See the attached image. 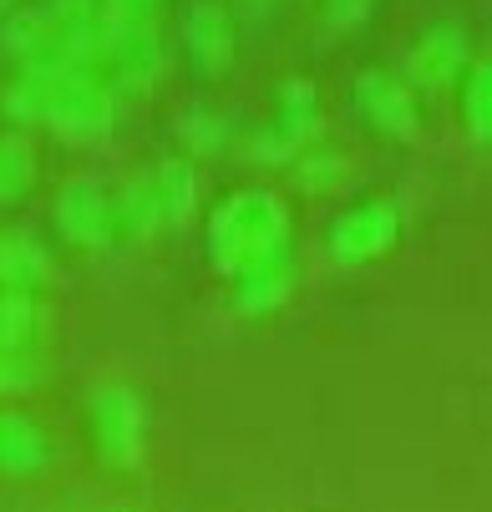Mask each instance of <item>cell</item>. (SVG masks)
<instances>
[{"label": "cell", "mask_w": 492, "mask_h": 512, "mask_svg": "<svg viewBox=\"0 0 492 512\" xmlns=\"http://www.w3.org/2000/svg\"><path fill=\"white\" fill-rule=\"evenodd\" d=\"M290 254H295L290 213L269 188H239L208 213V259H214L219 274L239 279L259 264L290 259Z\"/></svg>", "instance_id": "cell-1"}, {"label": "cell", "mask_w": 492, "mask_h": 512, "mask_svg": "<svg viewBox=\"0 0 492 512\" xmlns=\"http://www.w3.org/2000/svg\"><path fill=\"white\" fill-rule=\"evenodd\" d=\"M92 447L112 472H137L148 457V406L127 381H102L87 396Z\"/></svg>", "instance_id": "cell-2"}, {"label": "cell", "mask_w": 492, "mask_h": 512, "mask_svg": "<svg viewBox=\"0 0 492 512\" xmlns=\"http://www.w3.org/2000/svg\"><path fill=\"white\" fill-rule=\"evenodd\" d=\"M112 122H117V102H112V87L97 82L92 71H77L51 87V107H46V127L61 137V142H77V148H97V142L112 137Z\"/></svg>", "instance_id": "cell-3"}, {"label": "cell", "mask_w": 492, "mask_h": 512, "mask_svg": "<svg viewBox=\"0 0 492 512\" xmlns=\"http://www.w3.org/2000/svg\"><path fill=\"white\" fill-rule=\"evenodd\" d=\"M51 218H56V234L72 244V249H87V254H102L117 244V224H112V193L97 183V178H66L56 188V203H51Z\"/></svg>", "instance_id": "cell-4"}, {"label": "cell", "mask_w": 492, "mask_h": 512, "mask_svg": "<svg viewBox=\"0 0 492 512\" xmlns=\"http://www.w3.org/2000/svg\"><path fill=\"white\" fill-rule=\"evenodd\" d=\"M401 239V208L391 198H366L356 208H345L330 229V254L340 264H371L391 254Z\"/></svg>", "instance_id": "cell-5"}, {"label": "cell", "mask_w": 492, "mask_h": 512, "mask_svg": "<svg viewBox=\"0 0 492 512\" xmlns=\"http://www.w3.org/2000/svg\"><path fill=\"white\" fill-rule=\"evenodd\" d=\"M472 71V41L462 26H432V31H421L406 51V82L411 92H447L452 82H462Z\"/></svg>", "instance_id": "cell-6"}, {"label": "cell", "mask_w": 492, "mask_h": 512, "mask_svg": "<svg viewBox=\"0 0 492 512\" xmlns=\"http://www.w3.org/2000/svg\"><path fill=\"white\" fill-rule=\"evenodd\" d=\"M178 41L198 77H224L239 56V26L219 0H193L178 21Z\"/></svg>", "instance_id": "cell-7"}, {"label": "cell", "mask_w": 492, "mask_h": 512, "mask_svg": "<svg viewBox=\"0 0 492 512\" xmlns=\"http://www.w3.org/2000/svg\"><path fill=\"white\" fill-rule=\"evenodd\" d=\"M356 107H361V117L376 132H386L396 142H416L421 137L416 92H411L406 77H396V71H381V66L361 71V77H356Z\"/></svg>", "instance_id": "cell-8"}, {"label": "cell", "mask_w": 492, "mask_h": 512, "mask_svg": "<svg viewBox=\"0 0 492 512\" xmlns=\"http://www.w3.org/2000/svg\"><path fill=\"white\" fill-rule=\"evenodd\" d=\"M46 467H51V436L36 426V416L0 406V477L26 482L41 477Z\"/></svg>", "instance_id": "cell-9"}, {"label": "cell", "mask_w": 492, "mask_h": 512, "mask_svg": "<svg viewBox=\"0 0 492 512\" xmlns=\"http://www.w3.org/2000/svg\"><path fill=\"white\" fill-rule=\"evenodd\" d=\"M300 284V269H295V254L290 259H274V264H259L249 274L234 279V315L244 320H264L274 310H285V300L295 295Z\"/></svg>", "instance_id": "cell-10"}, {"label": "cell", "mask_w": 492, "mask_h": 512, "mask_svg": "<svg viewBox=\"0 0 492 512\" xmlns=\"http://www.w3.org/2000/svg\"><path fill=\"white\" fill-rule=\"evenodd\" d=\"M112 224H117V239H122V244H148V239L168 224L153 173L132 178V183H122V188L112 193Z\"/></svg>", "instance_id": "cell-11"}, {"label": "cell", "mask_w": 492, "mask_h": 512, "mask_svg": "<svg viewBox=\"0 0 492 512\" xmlns=\"http://www.w3.org/2000/svg\"><path fill=\"white\" fill-rule=\"evenodd\" d=\"M46 279H51V254L21 229H0V289L36 295Z\"/></svg>", "instance_id": "cell-12"}, {"label": "cell", "mask_w": 492, "mask_h": 512, "mask_svg": "<svg viewBox=\"0 0 492 512\" xmlns=\"http://www.w3.org/2000/svg\"><path fill=\"white\" fill-rule=\"evenodd\" d=\"M31 188H36V142L21 127H11L0 132V208L21 203Z\"/></svg>", "instance_id": "cell-13"}, {"label": "cell", "mask_w": 492, "mask_h": 512, "mask_svg": "<svg viewBox=\"0 0 492 512\" xmlns=\"http://www.w3.org/2000/svg\"><path fill=\"white\" fill-rule=\"evenodd\" d=\"M41 335V305L26 289H0V355H31Z\"/></svg>", "instance_id": "cell-14"}, {"label": "cell", "mask_w": 492, "mask_h": 512, "mask_svg": "<svg viewBox=\"0 0 492 512\" xmlns=\"http://www.w3.org/2000/svg\"><path fill=\"white\" fill-rule=\"evenodd\" d=\"M274 102H279V122H285L295 137L315 142L325 132V112H320V87L310 77H290L274 87Z\"/></svg>", "instance_id": "cell-15"}, {"label": "cell", "mask_w": 492, "mask_h": 512, "mask_svg": "<svg viewBox=\"0 0 492 512\" xmlns=\"http://www.w3.org/2000/svg\"><path fill=\"white\" fill-rule=\"evenodd\" d=\"M56 31H61V21L51 16L46 0L41 6H16L6 21H0V46H6L11 56H21V61H31Z\"/></svg>", "instance_id": "cell-16"}, {"label": "cell", "mask_w": 492, "mask_h": 512, "mask_svg": "<svg viewBox=\"0 0 492 512\" xmlns=\"http://www.w3.org/2000/svg\"><path fill=\"white\" fill-rule=\"evenodd\" d=\"M153 183H158V198H163V213H168V224H188V218L198 213V173L188 158H168L153 168Z\"/></svg>", "instance_id": "cell-17"}, {"label": "cell", "mask_w": 492, "mask_h": 512, "mask_svg": "<svg viewBox=\"0 0 492 512\" xmlns=\"http://www.w3.org/2000/svg\"><path fill=\"white\" fill-rule=\"evenodd\" d=\"M462 127L477 148H492V56L472 61L462 77Z\"/></svg>", "instance_id": "cell-18"}, {"label": "cell", "mask_w": 492, "mask_h": 512, "mask_svg": "<svg viewBox=\"0 0 492 512\" xmlns=\"http://www.w3.org/2000/svg\"><path fill=\"white\" fill-rule=\"evenodd\" d=\"M173 132L183 137V148H188L193 158H214V153H224V148H229V137H234L229 117H224V112H208V107H188V112H178Z\"/></svg>", "instance_id": "cell-19"}, {"label": "cell", "mask_w": 492, "mask_h": 512, "mask_svg": "<svg viewBox=\"0 0 492 512\" xmlns=\"http://www.w3.org/2000/svg\"><path fill=\"white\" fill-rule=\"evenodd\" d=\"M158 66H163V56H158V26L143 21V26L132 31V41L122 46V56L112 61L117 87H148L158 77Z\"/></svg>", "instance_id": "cell-20"}, {"label": "cell", "mask_w": 492, "mask_h": 512, "mask_svg": "<svg viewBox=\"0 0 492 512\" xmlns=\"http://www.w3.org/2000/svg\"><path fill=\"white\" fill-rule=\"evenodd\" d=\"M305 148H310V142L295 137L285 122H269V127L249 132V142H244L249 163H259V168H295V158H300Z\"/></svg>", "instance_id": "cell-21"}, {"label": "cell", "mask_w": 492, "mask_h": 512, "mask_svg": "<svg viewBox=\"0 0 492 512\" xmlns=\"http://www.w3.org/2000/svg\"><path fill=\"white\" fill-rule=\"evenodd\" d=\"M46 107H51V82L31 77V71H21V77L0 92V112H6L16 127H36L46 122Z\"/></svg>", "instance_id": "cell-22"}, {"label": "cell", "mask_w": 492, "mask_h": 512, "mask_svg": "<svg viewBox=\"0 0 492 512\" xmlns=\"http://www.w3.org/2000/svg\"><path fill=\"white\" fill-rule=\"evenodd\" d=\"M290 178H295L300 193H330V188H340V178H345V158L330 153V148H305V153L295 158Z\"/></svg>", "instance_id": "cell-23"}, {"label": "cell", "mask_w": 492, "mask_h": 512, "mask_svg": "<svg viewBox=\"0 0 492 512\" xmlns=\"http://www.w3.org/2000/svg\"><path fill=\"white\" fill-rule=\"evenodd\" d=\"M376 11V0H325V31L330 36H350V31H361Z\"/></svg>", "instance_id": "cell-24"}, {"label": "cell", "mask_w": 492, "mask_h": 512, "mask_svg": "<svg viewBox=\"0 0 492 512\" xmlns=\"http://www.w3.org/2000/svg\"><path fill=\"white\" fill-rule=\"evenodd\" d=\"M36 386V360L31 355H0V396H21Z\"/></svg>", "instance_id": "cell-25"}, {"label": "cell", "mask_w": 492, "mask_h": 512, "mask_svg": "<svg viewBox=\"0 0 492 512\" xmlns=\"http://www.w3.org/2000/svg\"><path fill=\"white\" fill-rule=\"evenodd\" d=\"M97 6L112 11V16H122V21H153L158 0H97Z\"/></svg>", "instance_id": "cell-26"}, {"label": "cell", "mask_w": 492, "mask_h": 512, "mask_svg": "<svg viewBox=\"0 0 492 512\" xmlns=\"http://www.w3.org/2000/svg\"><path fill=\"white\" fill-rule=\"evenodd\" d=\"M16 11V0H0V16H11Z\"/></svg>", "instance_id": "cell-27"}, {"label": "cell", "mask_w": 492, "mask_h": 512, "mask_svg": "<svg viewBox=\"0 0 492 512\" xmlns=\"http://www.w3.org/2000/svg\"><path fill=\"white\" fill-rule=\"evenodd\" d=\"M254 6H259V0H254Z\"/></svg>", "instance_id": "cell-28"}]
</instances>
